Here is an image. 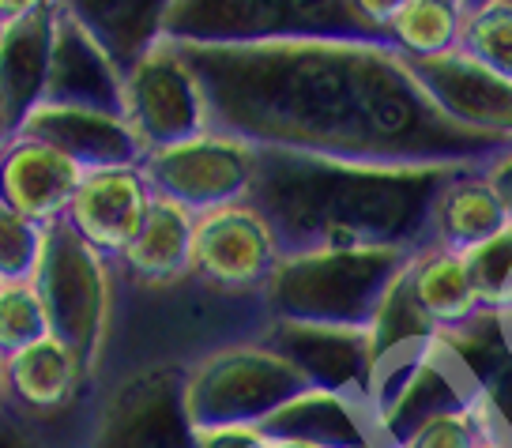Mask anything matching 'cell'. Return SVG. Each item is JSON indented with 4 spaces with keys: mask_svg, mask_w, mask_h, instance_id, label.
Listing matches in <instances>:
<instances>
[{
    "mask_svg": "<svg viewBox=\"0 0 512 448\" xmlns=\"http://www.w3.org/2000/svg\"><path fill=\"white\" fill-rule=\"evenodd\" d=\"M125 121L144 155L211 128L200 76L192 72L177 42L162 38L125 72Z\"/></svg>",
    "mask_w": 512,
    "mask_h": 448,
    "instance_id": "ba28073f",
    "label": "cell"
},
{
    "mask_svg": "<svg viewBox=\"0 0 512 448\" xmlns=\"http://www.w3.org/2000/svg\"><path fill=\"white\" fill-rule=\"evenodd\" d=\"M0 366L4 396L31 415H61L80 400L83 384L91 381L76 351L53 336H42L38 343L4 358Z\"/></svg>",
    "mask_w": 512,
    "mask_h": 448,
    "instance_id": "d6986e66",
    "label": "cell"
},
{
    "mask_svg": "<svg viewBox=\"0 0 512 448\" xmlns=\"http://www.w3.org/2000/svg\"><path fill=\"white\" fill-rule=\"evenodd\" d=\"M407 283H411L418 309L441 332L460 328V324H467V320H475L482 313L464 253H452V249H441V245L418 249L411 268H407Z\"/></svg>",
    "mask_w": 512,
    "mask_h": 448,
    "instance_id": "603a6c76",
    "label": "cell"
},
{
    "mask_svg": "<svg viewBox=\"0 0 512 448\" xmlns=\"http://www.w3.org/2000/svg\"><path fill=\"white\" fill-rule=\"evenodd\" d=\"M211 128L260 151L366 166H482L509 144L452 125L388 42L302 38L264 46H181Z\"/></svg>",
    "mask_w": 512,
    "mask_h": 448,
    "instance_id": "6da1fadb",
    "label": "cell"
},
{
    "mask_svg": "<svg viewBox=\"0 0 512 448\" xmlns=\"http://www.w3.org/2000/svg\"><path fill=\"white\" fill-rule=\"evenodd\" d=\"M460 31H464L460 0H407L384 27V38L403 61H422L460 46Z\"/></svg>",
    "mask_w": 512,
    "mask_h": 448,
    "instance_id": "cb8c5ba5",
    "label": "cell"
},
{
    "mask_svg": "<svg viewBox=\"0 0 512 448\" xmlns=\"http://www.w3.org/2000/svg\"><path fill=\"white\" fill-rule=\"evenodd\" d=\"M68 411L31 415V411H23L19 403L4 396V403H0V448H72V441H64L61 433V418Z\"/></svg>",
    "mask_w": 512,
    "mask_h": 448,
    "instance_id": "f1b7e54d",
    "label": "cell"
},
{
    "mask_svg": "<svg viewBox=\"0 0 512 448\" xmlns=\"http://www.w3.org/2000/svg\"><path fill=\"white\" fill-rule=\"evenodd\" d=\"M486 437L475 407H460V411H445V415L426 418L415 433H407L400 448H475Z\"/></svg>",
    "mask_w": 512,
    "mask_h": 448,
    "instance_id": "f546056e",
    "label": "cell"
},
{
    "mask_svg": "<svg viewBox=\"0 0 512 448\" xmlns=\"http://www.w3.org/2000/svg\"><path fill=\"white\" fill-rule=\"evenodd\" d=\"M460 4H464V12H467V8H479L482 0H460Z\"/></svg>",
    "mask_w": 512,
    "mask_h": 448,
    "instance_id": "74e56055",
    "label": "cell"
},
{
    "mask_svg": "<svg viewBox=\"0 0 512 448\" xmlns=\"http://www.w3.org/2000/svg\"><path fill=\"white\" fill-rule=\"evenodd\" d=\"M16 140V125H12V117L4 110V98H0V151Z\"/></svg>",
    "mask_w": 512,
    "mask_h": 448,
    "instance_id": "e575fe53",
    "label": "cell"
},
{
    "mask_svg": "<svg viewBox=\"0 0 512 448\" xmlns=\"http://www.w3.org/2000/svg\"><path fill=\"white\" fill-rule=\"evenodd\" d=\"M305 377L309 388L343 392L366 400L369 392V343L362 328H324V324H287L264 320L256 332Z\"/></svg>",
    "mask_w": 512,
    "mask_h": 448,
    "instance_id": "7c38bea8",
    "label": "cell"
},
{
    "mask_svg": "<svg viewBox=\"0 0 512 448\" xmlns=\"http://www.w3.org/2000/svg\"><path fill=\"white\" fill-rule=\"evenodd\" d=\"M422 95L433 102V110L448 117L452 125L512 140V83L494 76L490 68L471 61L460 49H448L437 57L407 61Z\"/></svg>",
    "mask_w": 512,
    "mask_h": 448,
    "instance_id": "8fae6325",
    "label": "cell"
},
{
    "mask_svg": "<svg viewBox=\"0 0 512 448\" xmlns=\"http://www.w3.org/2000/svg\"><path fill=\"white\" fill-rule=\"evenodd\" d=\"M351 4V12L358 16V23H366L369 31L384 34V27L392 23V16L400 12L407 0H347ZM388 42V38H384Z\"/></svg>",
    "mask_w": 512,
    "mask_h": 448,
    "instance_id": "d6a6232c",
    "label": "cell"
},
{
    "mask_svg": "<svg viewBox=\"0 0 512 448\" xmlns=\"http://www.w3.org/2000/svg\"><path fill=\"white\" fill-rule=\"evenodd\" d=\"M181 373L185 369L155 366L117 384L87 433V448H192Z\"/></svg>",
    "mask_w": 512,
    "mask_h": 448,
    "instance_id": "30bf717a",
    "label": "cell"
},
{
    "mask_svg": "<svg viewBox=\"0 0 512 448\" xmlns=\"http://www.w3.org/2000/svg\"><path fill=\"white\" fill-rule=\"evenodd\" d=\"M0 34H4V23H0Z\"/></svg>",
    "mask_w": 512,
    "mask_h": 448,
    "instance_id": "ab89813d",
    "label": "cell"
},
{
    "mask_svg": "<svg viewBox=\"0 0 512 448\" xmlns=\"http://www.w3.org/2000/svg\"><path fill=\"white\" fill-rule=\"evenodd\" d=\"M42 241L46 226L31 223L27 215H19L0 200V283H31Z\"/></svg>",
    "mask_w": 512,
    "mask_h": 448,
    "instance_id": "83f0119b",
    "label": "cell"
},
{
    "mask_svg": "<svg viewBox=\"0 0 512 448\" xmlns=\"http://www.w3.org/2000/svg\"><path fill=\"white\" fill-rule=\"evenodd\" d=\"M177 46H264L302 38L384 42L358 23L347 0H177L166 19Z\"/></svg>",
    "mask_w": 512,
    "mask_h": 448,
    "instance_id": "5b68a950",
    "label": "cell"
},
{
    "mask_svg": "<svg viewBox=\"0 0 512 448\" xmlns=\"http://www.w3.org/2000/svg\"><path fill=\"white\" fill-rule=\"evenodd\" d=\"M177 0H57L64 16H72L83 31L106 49L121 76L166 38V19Z\"/></svg>",
    "mask_w": 512,
    "mask_h": 448,
    "instance_id": "ac0fdd59",
    "label": "cell"
},
{
    "mask_svg": "<svg viewBox=\"0 0 512 448\" xmlns=\"http://www.w3.org/2000/svg\"><path fill=\"white\" fill-rule=\"evenodd\" d=\"M309 384L264 339H230L204 351L181 373V407L192 430L264 426Z\"/></svg>",
    "mask_w": 512,
    "mask_h": 448,
    "instance_id": "277c9868",
    "label": "cell"
},
{
    "mask_svg": "<svg viewBox=\"0 0 512 448\" xmlns=\"http://www.w3.org/2000/svg\"><path fill=\"white\" fill-rule=\"evenodd\" d=\"M460 53L512 83V0H482L464 12Z\"/></svg>",
    "mask_w": 512,
    "mask_h": 448,
    "instance_id": "d4e9b609",
    "label": "cell"
},
{
    "mask_svg": "<svg viewBox=\"0 0 512 448\" xmlns=\"http://www.w3.org/2000/svg\"><path fill=\"white\" fill-rule=\"evenodd\" d=\"M456 166H366L256 147L253 204L283 253L430 245V211Z\"/></svg>",
    "mask_w": 512,
    "mask_h": 448,
    "instance_id": "7a4b0ae2",
    "label": "cell"
},
{
    "mask_svg": "<svg viewBox=\"0 0 512 448\" xmlns=\"http://www.w3.org/2000/svg\"><path fill=\"white\" fill-rule=\"evenodd\" d=\"M0 403H4V366H0Z\"/></svg>",
    "mask_w": 512,
    "mask_h": 448,
    "instance_id": "f35d334b",
    "label": "cell"
},
{
    "mask_svg": "<svg viewBox=\"0 0 512 448\" xmlns=\"http://www.w3.org/2000/svg\"><path fill=\"white\" fill-rule=\"evenodd\" d=\"M260 430L275 441H302L309 448H377L366 400L324 388L298 392Z\"/></svg>",
    "mask_w": 512,
    "mask_h": 448,
    "instance_id": "e0dca14e",
    "label": "cell"
},
{
    "mask_svg": "<svg viewBox=\"0 0 512 448\" xmlns=\"http://www.w3.org/2000/svg\"><path fill=\"white\" fill-rule=\"evenodd\" d=\"M482 174L494 185V192L501 196V204H505V211H509L512 219V140L490 162H482Z\"/></svg>",
    "mask_w": 512,
    "mask_h": 448,
    "instance_id": "1f68e13d",
    "label": "cell"
},
{
    "mask_svg": "<svg viewBox=\"0 0 512 448\" xmlns=\"http://www.w3.org/2000/svg\"><path fill=\"white\" fill-rule=\"evenodd\" d=\"M16 136L49 144L72 159L83 174L87 170H110V166H140L144 147L132 136L125 117L80 106H34Z\"/></svg>",
    "mask_w": 512,
    "mask_h": 448,
    "instance_id": "5bb4252c",
    "label": "cell"
},
{
    "mask_svg": "<svg viewBox=\"0 0 512 448\" xmlns=\"http://www.w3.org/2000/svg\"><path fill=\"white\" fill-rule=\"evenodd\" d=\"M53 4L57 0H0V23H16V19L38 16V12H46Z\"/></svg>",
    "mask_w": 512,
    "mask_h": 448,
    "instance_id": "836d02e7",
    "label": "cell"
},
{
    "mask_svg": "<svg viewBox=\"0 0 512 448\" xmlns=\"http://www.w3.org/2000/svg\"><path fill=\"white\" fill-rule=\"evenodd\" d=\"M512 219L494 185L486 181L482 166H456L441 185L430 211V245L467 253L505 230Z\"/></svg>",
    "mask_w": 512,
    "mask_h": 448,
    "instance_id": "ffe728a7",
    "label": "cell"
},
{
    "mask_svg": "<svg viewBox=\"0 0 512 448\" xmlns=\"http://www.w3.org/2000/svg\"><path fill=\"white\" fill-rule=\"evenodd\" d=\"M31 287L42 302L49 336L72 347L87 377H95L113 324V260L61 219L46 226Z\"/></svg>",
    "mask_w": 512,
    "mask_h": 448,
    "instance_id": "8992f818",
    "label": "cell"
},
{
    "mask_svg": "<svg viewBox=\"0 0 512 448\" xmlns=\"http://www.w3.org/2000/svg\"><path fill=\"white\" fill-rule=\"evenodd\" d=\"M192 230H196L192 211L155 196L136 238L128 241L125 253L113 264H121L128 279L144 287H174L181 279H192Z\"/></svg>",
    "mask_w": 512,
    "mask_h": 448,
    "instance_id": "44dd1931",
    "label": "cell"
},
{
    "mask_svg": "<svg viewBox=\"0 0 512 448\" xmlns=\"http://www.w3.org/2000/svg\"><path fill=\"white\" fill-rule=\"evenodd\" d=\"M415 253L418 249H400V245L283 253L256 302L264 320L366 332L381 298L411 268Z\"/></svg>",
    "mask_w": 512,
    "mask_h": 448,
    "instance_id": "3957f363",
    "label": "cell"
},
{
    "mask_svg": "<svg viewBox=\"0 0 512 448\" xmlns=\"http://www.w3.org/2000/svg\"><path fill=\"white\" fill-rule=\"evenodd\" d=\"M80 181V166L49 144L16 136L0 151V200L38 226L61 223Z\"/></svg>",
    "mask_w": 512,
    "mask_h": 448,
    "instance_id": "2e32d148",
    "label": "cell"
},
{
    "mask_svg": "<svg viewBox=\"0 0 512 448\" xmlns=\"http://www.w3.org/2000/svg\"><path fill=\"white\" fill-rule=\"evenodd\" d=\"M151 200H155V192L140 166L87 170L72 204L64 211V223L106 260H117L128 241L136 238Z\"/></svg>",
    "mask_w": 512,
    "mask_h": 448,
    "instance_id": "4fadbf2b",
    "label": "cell"
},
{
    "mask_svg": "<svg viewBox=\"0 0 512 448\" xmlns=\"http://www.w3.org/2000/svg\"><path fill=\"white\" fill-rule=\"evenodd\" d=\"M140 170L155 196L204 215L249 200L256 181V147L223 128H208L192 140L147 151Z\"/></svg>",
    "mask_w": 512,
    "mask_h": 448,
    "instance_id": "52a82bcc",
    "label": "cell"
},
{
    "mask_svg": "<svg viewBox=\"0 0 512 448\" xmlns=\"http://www.w3.org/2000/svg\"><path fill=\"white\" fill-rule=\"evenodd\" d=\"M464 260L482 313L512 317V223L482 245L467 249Z\"/></svg>",
    "mask_w": 512,
    "mask_h": 448,
    "instance_id": "484cf974",
    "label": "cell"
},
{
    "mask_svg": "<svg viewBox=\"0 0 512 448\" xmlns=\"http://www.w3.org/2000/svg\"><path fill=\"white\" fill-rule=\"evenodd\" d=\"M283 260L272 226L249 200L196 215L192 279L219 294H260Z\"/></svg>",
    "mask_w": 512,
    "mask_h": 448,
    "instance_id": "9c48e42d",
    "label": "cell"
},
{
    "mask_svg": "<svg viewBox=\"0 0 512 448\" xmlns=\"http://www.w3.org/2000/svg\"><path fill=\"white\" fill-rule=\"evenodd\" d=\"M268 441H272L268 448H309V445H302V441H275V437H268Z\"/></svg>",
    "mask_w": 512,
    "mask_h": 448,
    "instance_id": "8d00e7d4",
    "label": "cell"
},
{
    "mask_svg": "<svg viewBox=\"0 0 512 448\" xmlns=\"http://www.w3.org/2000/svg\"><path fill=\"white\" fill-rule=\"evenodd\" d=\"M475 448H512V441H497V437H482Z\"/></svg>",
    "mask_w": 512,
    "mask_h": 448,
    "instance_id": "d590c367",
    "label": "cell"
},
{
    "mask_svg": "<svg viewBox=\"0 0 512 448\" xmlns=\"http://www.w3.org/2000/svg\"><path fill=\"white\" fill-rule=\"evenodd\" d=\"M509 320H512V317H509Z\"/></svg>",
    "mask_w": 512,
    "mask_h": 448,
    "instance_id": "60d3db41",
    "label": "cell"
},
{
    "mask_svg": "<svg viewBox=\"0 0 512 448\" xmlns=\"http://www.w3.org/2000/svg\"><path fill=\"white\" fill-rule=\"evenodd\" d=\"M46 106H80L125 117V76L91 34L57 8L53 53H49ZM38 102V106H42Z\"/></svg>",
    "mask_w": 512,
    "mask_h": 448,
    "instance_id": "9a60e30c",
    "label": "cell"
},
{
    "mask_svg": "<svg viewBox=\"0 0 512 448\" xmlns=\"http://www.w3.org/2000/svg\"><path fill=\"white\" fill-rule=\"evenodd\" d=\"M49 336L46 313L31 283H0V362Z\"/></svg>",
    "mask_w": 512,
    "mask_h": 448,
    "instance_id": "4316f807",
    "label": "cell"
},
{
    "mask_svg": "<svg viewBox=\"0 0 512 448\" xmlns=\"http://www.w3.org/2000/svg\"><path fill=\"white\" fill-rule=\"evenodd\" d=\"M53 23H57V4L38 16L4 23V34H0V98L16 132L46 95Z\"/></svg>",
    "mask_w": 512,
    "mask_h": 448,
    "instance_id": "7402d4cb",
    "label": "cell"
},
{
    "mask_svg": "<svg viewBox=\"0 0 512 448\" xmlns=\"http://www.w3.org/2000/svg\"><path fill=\"white\" fill-rule=\"evenodd\" d=\"M268 433L260 426H219V430H192V448H268Z\"/></svg>",
    "mask_w": 512,
    "mask_h": 448,
    "instance_id": "4dcf8cb0",
    "label": "cell"
}]
</instances>
